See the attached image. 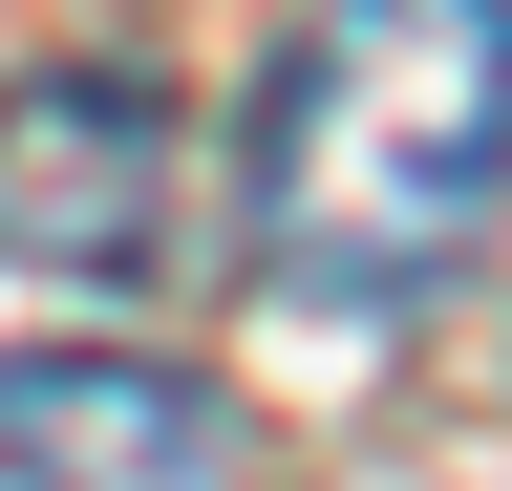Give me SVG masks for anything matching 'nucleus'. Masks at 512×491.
<instances>
[{"instance_id": "2", "label": "nucleus", "mask_w": 512, "mask_h": 491, "mask_svg": "<svg viewBox=\"0 0 512 491\" xmlns=\"http://www.w3.org/2000/svg\"><path fill=\"white\" fill-rule=\"evenodd\" d=\"M171 235V107L128 65H43L0 86V257L22 278H150Z\"/></svg>"}, {"instance_id": "3", "label": "nucleus", "mask_w": 512, "mask_h": 491, "mask_svg": "<svg viewBox=\"0 0 512 491\" xmlns=\"http://www.w3.org/2000/svg\"><path fill=\"white\" fill-rule=\"evenodd\" d=\"M235 385L128 342H22L0 363V491H235Z\"/></svg>"}, {"instance_id": "1", "label": "nucleus", "mask_w": 512, "mask_h": 491, "mask_svg": "<svg viewBox=\"0 0 512 491\" xmlns=\"http://www.w3.org/2000/svg\"><path fill=\"white\" fill-rule=\"evenodd\" d=\"M512 193V0H299L235 129V235L299 321H406Z\"/></svg>"}]
</instances>
